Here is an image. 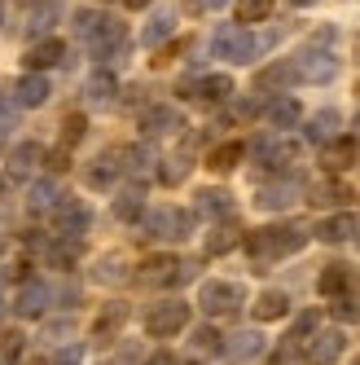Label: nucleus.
I'll use <instances>...</instances> for the list:
<instances>
[{
    "label": "nucleus",
    "mask_w": 360,
    "mask_h": 365,
    "mask_svg": "<svg viewBox=\"0 0 360 365\" xmlns=\"http://www.w3.org/2000/svg\"><path fill=\"white\" fill-rule=\"evenodd\" d=\"M70 22H75V36L88 44V53L97 62H110V58L127 53V36H123V22L119 18L101 14V9H80Z\"/></svg>",
    "instance_id": "nucleus-1"
},
{
    "label": "nucleus",
    "mask_w": 360,
    "mask_h": 365,
    "mask_svg": "<svg viewBox=\"0 0 360 365\" xmlns=\"http://www.w3.org/2000/svg\"><path fill=\"white\" fill-rule=\"evenodd\" d=\"M242 242H246V251L255 259V269H264V264H272V259H286V255L303 251L307 247V233L299 225H268V229L246 233Z\"/></svg>",
    "instance_id": "nucleus-2"
},
{
    "label": "nucleus",
    "mask_w": 360,
    "mask_h": 365,
    "mask_svg": "<svg viewBox=\"0 0 360 365\" xmlns=\"http://www.w3.org/2000/svg\"><path fill=\"white\" fill-rule=\"evenodd\" d=\"M255 53H260V40H255L246 27H238V22L216 27V36H211V58L242 66V62H255Z\"/></svg>",
    "instance_id": "nucleus-3"
},
{
    "label": "nucleus",
    "mask_w": 360,
    "mask_h": 365,
    "mask_svg": "<svg viewBox=\"0 0 360 365\" xmlns=\"http://www.w3.org/2000/svg\"><path fill=\"white\" fill-rule=\"evenodd\" d=\"M198 273V264L194 259H176V255H149L145 264H141V273H137V282H145V286H176V282H189Z\"/></svg>",
    "instance_id": "nucleus-4"
},
{
    "label": "nucleus",
    "mask_w": 360,
    "mask_h": 365,
    "mask_svg": "<svg viewBox=\"0 0 360 365\" xmlns=\"http://www.w3.org/2000/svg\"><path fill=\"white\" fill-rule=\"evenodd\" d=\"M189 326V304L185 299H163L145 312V334L149 339H171Z\"/></svg>",
    "instance_id": "nucleus-5"
},
{
    "label": "nucleus",
    "mask_w": 360,
    "mask_h": 365,
    "mask_svg": "<svg viewBox=\"0 0 360 365\" xmlns=\"http://www.w3.org/2000/svg\"><path fill=\"white\" fill-rule=\"evenodd\" d=\"M145 233L149 238H163V242H180L194 233V216L185 207H159V212L145 216Z\"/></svg>",
    "instance_id": "nucleus-6"
},
{
    "label": "nucleus",
    "mask_w": 360,
    "mask_h": 365,
    "mask_svg": "<svg viewBox=\"0 0 360 365\" xmlns=\"http://www.w3.org/2000/svg\"><path fill=\"white\" fill-rule=\"evenodd\" d=\"M198 304H202L207 317H224V312H238L246 304V291H242L238 282H202Z\"/></svg>",
    "instance_id": "nucleus-7"
},
{
    "label": "nucleus",
    "mask_w": 360,
    "mask_h": 365,
    "mask_svg": "<svg viewBox=\"0 0 360 365\" xmlns=\"http://www.w3.org/2000/svg\"><path fill=\"white\" fill-rule=\"evenodd\" d=\"M295 75L307 80V84H329L334 75H339V58H334L329 48H321V44H307L295 58Z\"/></svg>",
    "instance_id": "nucleus-8"
},
{
    "label": "nucleus",
    "mask_w": 360,
    "mask_h": 365,
    "mask_svg": "<svg viewBox=\"0 0 360 365\" xmlns=\"http://www.w3.org/2000/svg\"><path fill=\"white\" fill-rule=\"evenodd\" d=\"M88 207L84 202H75V198H62L58 202V212H53V238H70V242H80V233H88Z\"/></svg>",
    "instance_id": "nucleus-9"
},
{
    "label": "nucleus",
    "mask_w": 360,
    "mask_h": 365,
    "mask_svg": "<svg viewBox=\"0 0 360 365\" xmlns=\"http://www.w3.org/2000/svg\"><path fill=\"white\" fill-rule=\"evenodd\" d=\"M343 348H347L343 330H317L312 339H307V348H303V361L307 365H334L343 356Z\"/></svg>",
    "instance_id": "nucleus-10"
},
{
    "label": "nucleus",
    "mask_w": 360,
    "mask_h": 365,
    "mask_svg": "<svg viewBox=\"0 0 360 365\" xmlns=\"http://www.w3.org/2000/svg\"><path fill=\"white\" fill-rule=\"evenodd\" d=\"M255 154H260V163L268 172H286L290 163H299V141H286V137H268L255 145Z\"/></svg>",
    "instance_id": "nucleus-11"
},
{
    "label": "nucleus",
    "mask_w": 360,
    "mask_h": 365,
    "mask_svg": "<svg viewBox=\"0 0 360 365\" xmlns=\"http://www.w3.org/2000/svg\"><path fill=\"white\" fill-rule=\"evenodd\" d=\"M299 194H303V185L295 176H286V180H272V185H264L260 194H255V207H260V212H286Z\"/></svg>",
    "instance_id": "nucleus-12"
},
{
    "label": "nucleus",
    "mask_w": 360,
    "mask_h": 365,
    "mask_svg": "<svg viewBox=\"0 0 360 365\" xmlns=\"http://www.w3.org/2000/svg\"><path fill=\"white\" fill-rule=\"evenodd\" d=\"M180 93L189 101H202V106H216V101H224L233 93V80H228V75H202V80H189Z\"/></svg>",
    "instance_id": "nucleus-13"
},
{
    "label": "nucleus",
    "mask_w": 360,
    "mask_h": 365,
    "mask_svg": "<svg viewBox=\"0 0 360 365\" xmlns=\"http://www.w3.org/2000/svg\"><path fill=\"white\" fill-rule=\"evenodd\" d=\"M141 128H145V137H167V133H180V128H185V115L176 106H149L141 115Z\"/></svg>",
    "instance_id": "nucleus-14"
},
{
    "label": "nucleus",
    "mask_w": 360,
    "mask_h": 365,
    "mask_svg": "<svg viewBox=\"0 0 360 365\" xmlns=\"http://www.w3.org/2000/svg\"><path fill=\"white\" fill-rule=\"evenodd\" d=\"M119 172H123V150H106V154H97L88 163V185L92 190H110Z\"/></svg>",
    "instance_id": "nucleus-15"
},
{
    "label": "nucleus",
    "mask_w": 360,
    "mask_h": 365,
    "mask_svg": "<svg viewBox=\"0 0 360 365\" xmlns=\"http://www.w3.org/2000/svg\"><path fill=\"white\" fill-rule=\"evenodd\" d=\"M339 123H343V115L334 110V106H325V110H317L312 119H307L303 137L312 141V145H329V141H334V133H339Z\"/></svg>",
    "instance_id": "nucleus-16"
},
{
    "label": "nucleus",
    "mask_w": 360,
    "mask_h": 365,
    "mask_svg": "<svg viewBox=\"0 0 360 365\" xmlns=\"http://www.w3.org/2000/svg\"><path fill=\"white\" fill-rule=\"evenodd\" d=\"M48 299H53V291H48L44 282H22V291H18V317H40V312L48 308Z\"/></svg>",
    "instance_id": "nucleus-17"
},
{
    "label": "nucleus",
    "mask_w": 360,
    "mask_h": 365,
    "mask_svg": "<svg viewBox=\"0 0 360 365\" xmlns=\"http://www.w3.org/2000/svg\"><path fill=\"white\" fill-rule=\"evenodd\" d=\"M44 101H48V80L44 75H22L18 88H14V106L36 110V106H44Z\"/></svg>",
    "instance_id": "nucleus-18"
},
{
    "label": "nucleus",
    "mask_w": 360,
    "mask_h": 365,
    "mask_svg": "<svg viewBox=\"0 0 360 365\" xmlns=\"http://www.w3.org/2000/svg\"><path fill=\"white\" fill-rule=\"evenodd\" d=\"M62 58H66V44H62V40H53V36H48V40H40V44H31V48H27V66H31V75L48 71V66H58Z\"/></svg>",
    "instance_id": "nucleus-19"
},
{
    "label": "nucleus",
    "mask_w": 360,
    "mask_h": 365,
    "mask_svg": "<svg viewBox=\"0 0 360 365\" xmlns=\"http://www.w3.org/2000/svg\"><path fill=\"white\" fill-rule=\"evenodd\" d=\"M347 286H351V264H325L321 277H317V291L329 295V299H343Z\"/></svg>",
    "instance_id": "nucleus-20"
},
{
    "label": "nucleus",
    "mask_w": 360,
    "mask_h": 365,
    "mask_svg": "<svg viewBox=\"0 0 360 365\" xmlns=\"http://www.w3.org/2000/svg\"><path fill=\"white\" fill-rule=\"evenodd\" d=\"M123 322H127V304H106V312L92 322V339L97 344H110V339L123 330Z\"/></svg>",
    "instance_id": "nucleus-21"
},
{
    "label": "nucleus",
    "mask_w": 360,
    "mask_h": 365,
    "mask_svg": "<svg viewBox=\"0 0 360 365\" xmlns=\"http://www.w3.org/2000/svg\"><path fill=\"white\" fill-rule=\"evenodd\" d=\"M312 233H317L321 242H347L351 233H356V216H351V212H339V216H325V220H321V225H317Z\"/></svg>",
    "instance_id": "nucleus-22"
},
{
    "label": "nucleus",
    "mask_w": 360,
    "mask_h": 365,
    "mask_svg": "<svg viewBox=\"0 0 360 365\" xmlns=\"http://www.w3.org/2000/svg\"><path fill=\"white\" fill-rule=\"evenodd\" d=\"M62 198H66V194H62V185H58V180H40V185H31V198H27V207H31L36 216H44V212L53 216Z\"/></svg>",
    "instance_id": "nucleus-23"
},
{
    "label": "nucleus",
    "mask_w": 360,
    "mask_h": 365,
    "mask_svg": "<svg viewBox=\"0 0 360 365\" xmlns=\"http://www.w3.org/2000/svg\"><path fill=\"white\" fill-rule=\"evenodd\" d=\"M171 31H176V14H171V9H159V14H154V18L145 22L141 44H145V48H159V44H163Z\"/></svg>",
    "instance_id": "nucleus-24"
},
{
    "label": "nucleus",
    "mask_w": 360,
    "mask_h": 365,
    "mask_svg": "<svg viewBox=\"0 0 360 365\" xmlns=\"http://www.w3.org/2000/svg\"><path fill=\"white\" fill-rule=\"evenodd\" d=\"M198 212L228 220V216H233V194H228V190H198Z\"/></svg>",
    "instance_id": "nucleus-25"
},
{
    "label": "nucleus",
    "mask_w": 360,
    "mask_h": 365,
    "mask_svg": "<svg viewBox=\"0 0 360 365\" xmlns=\"http://www.w3.org/2000/svg\"><path fill=\"white\" fill-rule=\"evenodd\" d=\"M356 194L347 185H339V180H325V185H312L307 190V202H317V207H347Z\"/></svg>",
    "instance_id": "nucleus-26"
},
{
    "label": "nucleus",
    "mask_w": 360,
    "mask_h": 365,
    "mask_svg": "<svg viewBox=\"0 0 360 365\" xmlns=\"http://www.w3.org/2000/svg\"><path fill=\"white\" fill-rule=\"evenodd\" d=\"M250 312H255V322H277V317H286V312H290V299L281 295V291H264L260 299L250 304Z\"/></svg>",
    "instance_id": "nucleus-27"
},
{
    "label": "nucleus",
    "mask_w": 360,
    "mask_h": 365,
    "mask_svg": "<svg viewBox=\"0 0 360 365\" xmlns=\"http://www.w3.org/2000/svg\"><path fill=\"white\" fill-rule=\"evenodd\" d=\"M321 163H325V172H343V168H351V163H356V145H351L347 137H334V141L325 145V154H321Z\"/></svg>",
    "instance_id": "nucleus-28"
},
{
    "label": "nucleus",
    "mask_w": 360,
    "mask_h": 365,
    "mask_svg": "<svg viewBox=\"0 0 360 365\" xmlns=\"http://www.w3.org/2000/svg\"><path fill=\"white\" fill-rule=\"evenodd\" d=\"M242 242V229L233 225V216H228L224 225H216L211 233H207V255H224V251H233Z\"/></svg>",
    "instance_id": "nucleus-29"
},
{
    "label": "nucleus",
    "mask_w": 360,
    "mask_h": 365,
    "mask_svg": "<svg viewBox=\"0 0 360 365\" xmlns=\"http://www.w3.org/2000/svg\"><path fill=\"white\" fill-rule=\"evenodd\" d=\"M115 88H119V84H115V75H106V71H97L92 80L84 84V97L92 101V106H110V101H115Z\"/></svg>",
    "instance_id": "nucleus-30"
},
{
    "label": "nucleus",
    "mask_w": 360,
    "mask_h": 365,
    "mask_svg": "<svg viewBox=\"0 0 360 365\" xmlns=\"http://www.w3.org/2000/svg\"><path fill=\"white\" fill-rule=\"evenodd\" d=\"M58 14H62V0H40V5L31 9V18H27V36L48 31V27L58 22Z\"/></svg>",
    "instance_id": "nucleus-31"
},
{
    "label": "nucleus",
    "mask_w": 360,
    "mask_h": 365,
    "mask_svg": "<svg viewBox=\"0 0 360 365\" xmlns=\"http://www.w3.org/2000/svg\"><path fill=\"white\" fill-rule=\"evenodd\" d=\"M295 80H299L295 62H272L268 71H260V80H255V84H260V93H264V88H290Z\"/></svg>",
    "instance_id": "nucleus-32"
},
{
    "label": "nucleus",
    "mask_w": 360,
    "mask_h": 365,
    "mask_svg": "<svg viewBox=\"0 0 360 365\" xmlns=\"http://www.w3.org/2000/svg\"><path fill=\"white\" fill-rule=\"evenodd\" d=\"M242 150H246L242 141H228V145H216V150L207 154V168H211V172H233V168L242 163Z\"/></svg>",
    "instance_id": "nucleus-33"
},
{
    "label": "nucleus",
    "mask_w": 360,
    "mask_h": 365,
    "mask_svg": "<svg viewBox=\"0 0 360 365\" xmlns=\"http://www.w3.org/2000/svg\"><path fill=\"white\" fill-rule=\"evenodd\" d=\"M299 101L295 97H277V101H268V123L272 128H295L299 123Z\"/></svg>",
    "instance_id": "nucleus-34"
},
{
    "label": "nucleus",
    "mask_w": 360,
    "mask_h": 365,
    "mask_svg": "<svg viewBox=\"0 0 360 365\" xmlns=\"http://www.w3.org/2000/svg\"><path fill=\"white\" fill-rule=\"evenodd\" d=\"M40 159H44V150H40L36 141H22V145L14 150V159H9V168H14V176H27V172H31V168H36Z\"/></svg>",
    "instance_id": "nucleus-35"
},
{
    "label": "nucleus",
    "mask_w": 360,
    "mask_h": 365,
    "mask_svg": "<svg viewBox=\"0 0 360 365\" xmlns=\"http://www.w3.org/2000/svg\"><path fill=\"white\" fill-rule=\"evenodd\" d=\"M260 348H264V339L255 334V330H242V334H233V339L224 344V352H228V356H255Z\"/></svg>",
    "instance_id": "nucleus-36"
},
{
    "label": "nucleus",
    "mask_w": 360,
    "mask_h": 365,
    "mask_svg": "<svg viewBox=\"0 0 360 365\" xmlns=\"http://www.w3.org/2000/svg\"><path fill=\"white\" fill-rule=\"evenodd\" d=\"M272 14V0H238V27L246 22H264Z\"/></svg>",
    "instance_id": "nucleus-37"
},
{
    "label": "nucleus",
    "mask_w": 360,
    "mask_h": 365,
    "mask_svg": "<svg viewBox=\"0 0 360 365\" xmlns=\"http://www.w3.org/2000/svg\"><path fill=\"white\" fill-rule=\"evenodd\" d=\"M141 198H145L141 190H123V194L115 198V216H119V220H137V216H141V207H145Z\"/></svg>",
    "instance_id": "nucleus-38"
},
{
    "label": "nucleus",
    "mask_w": 360,
    "mask_h": 365,
    "mask_svg": "<svg viewBox=\"0 0 360 365\" xmlns=\"http://www.w3.org/2000/svg\"><path fill=\"white\" fill-rule=\"evenodd\" d=\"M194 352H207V356H216V352H224V339H220L211 326H198V330H194Z\"/></svg>",
    "instance_id": "nucleus-39"
},
{
    "label": "nucleus",
    "mask_w": 360,
    "mask_h": 365,
    "mask_svg": "<svg viewBox=\"0 0 360 365\" xmlns=\"http://www.w3.org/2000/svg\"><path fill=\"white\" fill-rule=\"evenodd\" d=\"M127 277V264H123V255H106V259H101V264H97V282H123Z\"/></svg>",
    "instance_id": "nucleus-40"
},
{
    "label": "nucleus",
    "mask_w": 360,
    "mask_h": 365,
    "mask_svg": "<svg viewBox=\"0 0 360 365\" xmlns=\"http://www.w3.org/2000/svg\"><path fill=\"white\" fill-rule=\"evenodd\" d=\"M307 334H317V312H303V317L295 322V330L286 334V344H295V348H299V339H307Z\"/></svg>",
    "instance_id": "nucleus-41"
},
{
    "label": "nucleus",
    "mask_w": 360,
    "mask_h": 365,
    "mask_svg": "<svg viewBox=\"0 0 360 365\" xmlns=\"http://www.w3.org/2000/svg\"><path fill=\"white\" fill-rule=\"evenodd\" d=\"M22 356V334H5L0 339V365H18Z\"/></svg>",
    "instance_id": "nucleus-42"
},
{
    "label": "nucleus",
    "mask_w": 360,
    "mask_h": 365,
    "mask_svg": "<svg viewBox=\"0 0 360 365\" xmlns=\"http://www.w3.org/2000/svg\"><path fill=\"white\" fill-rule=\"evenodd\" d=\"M185 172H189V159L180 154V159H167V168H163L159 176L167 180V185H176V180H185Z\"/></svg>",
    "instance_id": "nucleus-43"
},
{
    "label": "nucleus",
    "mask_w": 360,
    "mask_h": 365,
    "mask_svg": "<svg viewBox=\"0 0 360 365\" xmlns=\"http://www.w3.org/2000/svg\"><path fill=\"white\" fill-rule=\"evenodd\" d=\"M62 128H66V133H62V145H75V141L84 137V119H80V115H70Z\"/></svg>",
    "instance_id": "nucleus-44"
},
{
    "label": "nucleus",
    "mask_w": 360,
    "mask_h": 365,
    "mask_svg": "<svg viewBox=\"0 0 360 365\" xmlns=\"http://www.w3.org/2000/svg\"><path fill=\"white\" fill-rule=\"evenodd\" d=\"M80 361H84V348H62L48 365H80Z\"/></svg>",
    "instance_id": "nucleus-45"
},
{
    "label": "nucleus",
    "mask_w": 360,
    "mask_h": 365,
    "mask_svg": "<svg viewBox=\"0 0 360 365\" xmlns=\"http://www.w3.org/2000/svg\"><path fill=\"white\" fill-rule=\"evenodd\" d=\"M228 0H189V9H224Z\"/></svg>",
    "instance_id": "nucleus-46"
},
{
    "label": "nucleus",
    "mask_w": 360,
    "mask_h": 365,
    "mask_svg": "<svg viewBox=\"0 0 360 365\" xmlns=\"http://www.w3.org/2000/svg\"><path fill=\"white\" fill-rule=\"evenodd\" d=\"M145 365H180V361H176V356H171V352H159V356H149V361H145Z\"/></svg>",
    "instance_id": "nucleus-47"
},
{
    "label": "nucleus",
    "mask_w": 360,
    "mask_h": 365,
    "mask_svg": "<svg viewBox=\"0 0 360 365\" xmlns=\"http://www.w3.org/2000/svg\"><path fill=\"white\" fill-rule=\"evenodd\" d=\"M123 5H127V9H145V5H149V0H123Z\"/></svg>",
    "instance_id": "nucleus-48"
},
{
    "label": "nucleus",
    "mask_w": 360,
    "mask_h": 365,
    "mask_svg": "<svg viewBox=\"0 0 360 365\" xmlns=\"http://www.w3.org/2000/svg\"><path fill=\"white\" fill-rule=\"evenodd\" d=\"M290 5H299V9H307V5H317V0H290Z\"/></svg>",
    "instance_id": "nucleus-49"
},
{
    "label": "nucleus",
    "mask_w": 360,
    "mask_h": 365,
    "mask_svg": "<svg viewBox=\"0 0 360 365\" xmlns=\"http://www.w3.org/2000/svg\"><path fill=\"white\" fill-rule=\"evenodd\" d=\"M0 22H5V0H0Z\"/></svg>",
    "instance_id": "nucleus-50"
},
{
    "label": "nucleus",
    "mask_w": 360,
    "mask_h": 365,
    "mask_svg": "<svg viewBox=\"0 0 360 365\" xmlns=\"http://www.w3.org/2000/svg\"><path fill=\"white\" fill-rule=\"evenodd\" d=\"M0 198H5V180H0Z\"/></svg>",
    "instance_id": "nucleus-51"
},
{
    "label": "nucleus",
    "mask_w": 360,
    "mask_h": 365,
    "mask_svg": "<svg viewBox=\"0 0 360 365\" xmlns=\"http://www.w3.org/2000/svg\"><path fill=\"white\" fill-rule=\"evenodd\" d=\"M0 317H5V304H0Z\"/></svg>",
    "instance_id": "nucleus-52"
},
{
    "label": "nucleus",
    "mask_w": 360,
    "mask_h": 365,
    "mask_svg": "<svg viewBox=\"0 0 360 365\" xmlns=\"http://www.w3.org/2000/svg\"><path fill=\"white\" fill-rule=\"evenodd\" d=\"M356 159H360V150H356Z\"/></svg>",
    "instance_id": "nucleus-53"
},
{
    "label": "nucleus",
    "mask_w": 360,
    "mask_h": 365,
    "mask_svg": "<svg viewBox=\"0 0 360 365\" xmlns=\"http://www.w3.org/2000/svg\"><path fill=\"white\" fill-rule=\"evenodd\" d=\"M356 365H360V361H356Z\"/></svg>",
    "instance_id": "nucleus-54"
},
{
    "label": "nucleus",
    "mask_w": 360,
    "mask_h": 365,
    "mask_svg": "<svg viewBox=\"0 0 360 365\" xmlns=\"http://www.w3.org/2000/svg\"><path fill=\"white\" fill-rule=\"evenodd\" d=\"M356 242H360V238H356Z\"/></svg>",
    "instance_id": "nucleus-55"
}]
</instances>
